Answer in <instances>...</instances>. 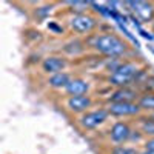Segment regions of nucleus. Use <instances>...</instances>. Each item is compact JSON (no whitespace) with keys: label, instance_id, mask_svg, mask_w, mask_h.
Listing matches in <instances>:
<instances>
[{"label":"nucleus","instance_id":"obj_1","mask_svg":"<svg viewBox=\"0 0 154 154\" xmlns=\"http://www.w3.org/2000/svg\"><path fill=\"white\" fill-rule=\"evenodd\" d=\"M89 45H91V48L94 51H97L99 54L106 56L108 59H111V57H119L120 59L128 51V43L122 37H119L114 32L97 34L91 38Z\"/></svg>","mask_w":154,"mask_h":154},{"label":"nucleus","instance_id":"obj_2","mask_svg":"<svg viewBox=\"0 0 154 154\" xmlns=\"http://www.w3.org/2000/svg\"><path fill=\"white\" fill-rule=\"evenodd\" d=\"M109 117V112L106 108H99L94 111H88L85 114L80 116L79 119V125L83 128V130H94V128L103 125Z\"/></svg>","mask_w":154,"mask_h":154},{"label":"nucleus","instance_id":"obj_3","mask_svg":"<svg viewBox=\"0 0 154 154\" xmlns=\"http://www.w3.org/2000/svg\"><path fill=\"white\" fill-rule=\"evenodd\" d=\"M68 23H69V28L77 34H89L97 26V20L93 16L86 14V12H83V14H72Z\"/></svg>","mask_w":154,"mask_h":154},{"label":"nucleus","instance_id":"obj_4","mask_svg":"<svg viewBox=\"0 0 154 154\" xmlns=\"http://www.w3.org/2000/svg\"><path fill=\"white\" fill-rule=\"evenodd\" d=\"M126 8H130L131 14H134L142 23L154 22V3L152 2H125L123 3Z\"/></svg>","mask_w":154,"mask_h":154},{"label":"nucleus","instance_id":"obj_5","mask_svg":"<svg viewBox=\"0 0 154 154\" xmlns=\"http://www.w3.org/2000/svg\"><path fill=\"white\" fill-rule=\"evenodd\" d=\"M109 116L114 117H133L142 112V108L137 102H119V103H108L106 106Z\"/></svg>","mask_w":154,"mask_h":154},{"label":"nucleus","instance_id":"obj_6","mask_svg":"<svg viewBox=\"0 0 154 154\" xmlns=\"http://www.w3.org/2000/svg\"><path fill=\"white\" fill-rule=\"evenodd\" d=\"M93 100L88 94L86 96H71L66 100V108L74 114H85L88 112V108H91Z\"/></svg>","mask_w":154,"mask_h":154},{"label":"nucleus","instance_id":"obj_7","mask_svg":"<svg viewBox=\"0 0 154 154\" xmlns=\"http://www.w3.org/2000/svg\"><path fill=\"white\" fill-rule=\"evenodd\" d=\"M131 131H133L131 126L126 122H116L109 130V139L114 143L128 142V140H130V136H131Z\"/></svg>","mask_w":154,"mask_h":154},{"label":"nucleus","instance_id":"obj_8","mask_svg":"<svg viewBox=\"0 0 154 154\" xmlns=\"http://www.w3.org/2000/svg\"><path fill=\"white\" fill-rule=\"evenodd\" d=\"M68 66V62L66 59H63L60 56H48L46 59H43L42 62V68L46 74H57V72H63V69H65Z\"/></svg>","mask_w":154,"mask_h":154},{"label":"nucleus","instance_id":"obj_9","mask_svg":"<svg viewBox=\"0 0 154 154\" xmlns=\"http://www.w3.org/2000/svg\"><path fill=\"white\" fill-rule=\"evenodd\" d=\"M140 99V94L139 91L133 88H117L116 91L109 96L108 102L109 103H119V102H139Z\"/></svg>","mask_w":154,"mask_h":154},{"label":"nucleus","instance_id":"obj_10","mask_svg":"<svg viewBox=\"0 0 154 154\" xmlns=\"http://www.w3.org/2000/svg\"><path fill=\"white\" fill-rule=\"evenodd\" d=\"M65 91L69 97L71 96H86L89 91V83L86 80L80 79V77H74L65 86Z\"/></svg>","mask_w":154,"mask_h":154},{"label":"nucleus","instance_id":"obj_11","mask_svg":"<svg viewBox=\"0 0 154 154\" xmlns=\"http://www.w3.org/2000/svg\"><path fill=\"white\" fill-rule=\"evenodd\" d=\"M69 80H71V75L63 71V72H57V74L49 75L48 77V85L54 89H60V88L65 89V86L69 83Z\"/></svg>","mask_w":154,"mask_h":154},{"label":"nucleus","instance_id":"obj_12","mask_svg":"<svg viewBox=\"0 0 154 154\" xmlns=\"http://www.w3.org/2000/svg\"><path fill=\"white\" fill-rule=\"evenodd\" d=\"M108 82H109L112 86H116V88H128L131 83H134L133 79H130V77H125V75H122V74H119V72L109 74Z\"/></svg>","mask_w":154,"mask_h":154},{"label":"nucleus","instance_id":"obj_13","mask_svg":"<svg viewBox=\"0 0 154 154\" xmlns=\"http://www.w3.org/2000/svg\"><path fill=\"white\" fill-rule=\"evenodd\" d=\"M137 103L140 105V108H142V111H148V112H154V93H143L140 94V99Z\"/></svg>","mask_w":154,"mask_h":154},{"label":"nucleus","instance_id":"obj_14","mask_svg":"<svg viewBox=\"0 0 154 154\" xmlns=\"http://www.w3.org/2000/svg\"><path fill=\"white\" fill-rule=\"evenodd\" d=\"M63 49H65V53H68L69 56H79L80 53L85 51V46L80 40H72V42L66 43Z\"/></svg>","mask_w":154,"mask_h":154},{"label":"nucleus","instance_id":"obj_15","mask_svg":"<svg viewBox=\"0 0 154 154\" xmlns=\"http://www.w3.org/2000/svg\"><path fill=\"white\" fill-rule=\"evenodd\" d=\"M140 131L148 137H154V119H151V117L143 119L142 120V130Z\"/></svg>","mask_w":154,"mask_h":154},{"label":"nucleus","instance_id":"obj_16","mask_svg":"<svg viewBox=\"0 0 154 154\" xmlns=\"http://www.w3.org/2000/svg\"><path fill=\"white\" fill-rule=\"evenodd\" d=\"M68 5L72 8V11H74V14H83L85 12V9L88 8V6H91V2H68Z\"/></svg>","mask_w":154,"mask_h":154},{"label":"nucleus","instance_id":"obj_17","mask_svg":"<svg viewBox=\"0 0 154 154\" xmlns=\"http://www.w3.org/2000/svg\"><path fill=\"white\" fill-rule=\"evenodd\" d=\"M122 60L119 59V57H111V59H106L105 60V66H106V69L112 74V72H116V71H117L119 69V66L122 65Z\"/></svg>","mask_w":154,"mask_h":154},{"label":"nucleus","instance_id":"obj_18","mask_svg":"<svg viewBox=\"0 0 154 154\" xmlns=\"http://www.w3.org/2000/svg\"><path fill=\"white\" fill-rule=\"evenodd\" d=\"M111 154H137V151L134 148L125 146V145H116L111 149Z\"/></svg>","mask_w":154,"mask_h":154},{"label":"nucleus","instance_id":"obj_19","mask_svg":"<svg viewBox=\"0 0 154 154\" xmlns=\"http://www.w3.org/2000/svg\"><path fill=\"white\" fill-rule=\"evenodd\" d=\"M51 9H53V6H43V8H38L37 11H35V16L38 17V19H45L49 12H51Z\"/></svg>","mask_w":154,"mask_h":154},{"label":"nucleus","instance_id":"obj_20","mask_svg":"<svg viewBox=\"0 0 154 154\" xmlns=\"http://www.w3.org/2000/svg\"><path fill=\"white\" fill-rule=\"evenodd\" d=\"M48 29L54 31L56 34H62V32H63V28H62V26H59V25H57L56 22H49V23H48Z\"/></svg>","mask_w":154,"mask_h":154},{"label":"nucleus","instance_id":"obj_21","mask_svg":"<svg viewBox=\"0 0 154 154\" xmlns=\"http://www.w3.org/2000/svg\"><path fill=\"white\" fill-rule=\"evenodd\" d=\"M145 149L154 152V137H148V139L145 140Z\"/></svg>","mask_w":154,"mask_h":154},{"label":"nucleus","instance_id":"obj_22","mask_svg":"<svg viewBox=\"0 0 154 154\" xmlns=\"http://www.w3.org/2000/svg\"><path fill=\"white\" fill-rule=\"evenodd\" d=\"M145 83H146V89H148V91L149 93H154V75L152 77H148Z\"/></svg>","mask_w":154,"mask_h":154},{"label":"nucleus","instance_id":"obj_23","mask_svg":"<svg viewBox=\"0 0 154 154\" xmlns=\"http://www.w3.org/2000/svg\"><path fill=\"white\" fill-rule=\"evenodd\" d=\"M143 133L142 131H131V136H130V140H136V142H139L140 139H142Z\"/></svg>","mask_w":154,"mask_h":154},{"label":"nucleus","instance_id":"obj_24","mask_svg":"<svg viewBox=\"0 0 154 154\" xmlns=\"http://www.w3.org/2000/svg\"><path fill=\"white\" fill-rule=\"evenodd\" d=\"M137 31H139V34L142 35L143 38H146V40H152V38H154V35H151V34H149L148 31H145L143 28H140V29H137Z\"/></svg>","mask_w":154,"mask_h":154},{"label":"nucleus","instance_id":"obj_25","mask_svg":"<svg viewBox=\"0 0 154 154\" xmlns=\"http://www.w3.org/2000/svg\"><path fill=\"white\" fill-rule=\"evenodd\" d=\"M140 154H154V152H152V151H148V149H145V151H142Z\"/></svg>","mask_w":154,"mask_h":154},{"label":"nucleus","instance_id":"obj_26","mask_svg":"<svg viewBox=\"0 0 154 154\" xmlns=\"http://www.w3.org/2000/svg\"><path fill=\"white\" fill-rule=\"evenodd\" d=\"M151 26H152V32H154V22L151 23Z\"/></svg>","mask_w":154,"mask_h":154},{"label":"nucleus","instance_id":"obj_27","mask_svg":"<svg viewBox=\"0 0 154 154\" xmlns=\"http://www.w3.org/2000/svg\"><path fill=\"white\" fill-rule=\"evenodd\" d=\"M151 119H154V112H152V114H151Z\"/></svg>","mask_w":154,"mask_h":154},{"label":"nucleus","instance_id":"obj_28","mask_svg":"<svg viewBox=\"0 0 154 154\" xmlns=\"http://www.w3.org/2000/svg\"><path fill=\"white\" fill-rule=\"evenodd\" d=\"M152 53H154V48H152Z\"/></svg>","mask_w":154,"mask_h":154}]
</instances>
